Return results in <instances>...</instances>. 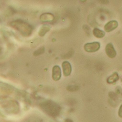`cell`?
<instances>
[{"instance_id":"obj_1","label":"cell","mask_w":122,"mask_h":122,"mask_svg":"<svg viewBox=\"0 0 122 122\" xmlns=\"http://www.w3.org/2000/svg\"><path fill=\"white\" fill-rule=\"evenodd\" d=\"M11 27L18 30L23 36H29L32 32V27L29 23L21 20L13 21L10 24Z\"/></svg>"},{"instance_id":"obj_2","label":"cell","mask_w":122,"mask_h":122,"mask_svg":"<svg viewBox=\"0 0 122 122\" xmlns=\"http://www.w3.org/2000/svg\"><path fill=\"white\" fill-rule=\"evenodd\" d=\"M100 47V44L98 42L87 43L84 45V48L86 52L93 53L98 51Z\"/></svg>"},{"instance_id":"obj_3","label":"cell","mask_w":122,"mask_h":122,"mask_svg":"<svg viewBox=\"0 0 122 122\" xmlns=\"http://www.w3.org/2000/svg\"><path fill=\"white\" fill-rule=\"evenodd\" d=\"M105 51L106 54L109 58H114L116 56V51L113 44L111 43H109L106 45L105 48Z\"/></svg>"},{"instance_id":"obj_4","label":"cell","mask_w":122,"mask_h":122,"mask_svg":"<svg viewBox=\"0 0 122 122\" xmlns=\"http://www.w3.org/2000/svg\"><path fill=\"white\" fill-rule=\"evenodd\" d=\"M61 76V68L58 65L55 66L53 67L52 71V77L55 81H59Z\"/></svg>"},{"instance_id":"obj_5","label":"cell","mask_w":122,"mask_h":122,"mask_svg":"<svg viewBox=\"0 0 122 122\" xmlns=\"http://www.w3.org/2000/svg\"><path fill=\"white\" fill-rule=\"evenodd\" d=\"M63 75L65 76H69L72 71V67L70 63L68 61L63 62L62 64Z\"/></svg>"},{"instance_id":"obj_6","label":"cell","mask_w":122,"mask_h":122,"mask_svg":"<svg viewBox=\"0 0 122 122\" xmlns=\"http://www.w3.org/2000/svg\"><path fill=\"white\" fill-rule=\"evenodd\" d=\"M118 23L116 21H111L107 22L104 26V30L106 32H109L117 27Z\"/></svg>"},{"instance_id":"obj_7","label":"cell","mask_w":122,"mask_h":122,"mask_svg":"<svg viewBox=\"0 0 122 122\" xmlns=\"http://www.w3.org/2000/svg\"><path fill=\"white\" fill-rule=\"evenodd\" d=\"M119 74L117 72H115L107 78V81L110 84H113L116 83L119 80Z\"/></svg>"},{"instance_id":"obj_8","label":"cell","mask_w":122,"mask_h":122,"mask_svg":"<svg viewBox=\"0 0 122 122\" xmlns=\"http://www.w3.org/2000/svg\"><path fill=\"white\" fill-rule=\"evenodd\" d=\"M54 19L53 15L49 13H45L40 15V20L42 21L47 22L53 20Z\"/></svg>"},{"instance_id":"obj_9","label":"cell","mask_w":122,"mask_h":122,"mask_svg":"<svg viewBox=\"0 0 122 122\" xmlns=\"http://www.w3.org/2000/svg\"><path fill=\"white\" fill-rule=\"evenodd\" d=\"M93 33L95 37L98 38H102L105 35V32L97 28L94 29L93 30Z\"/></svg>"},{"instance_id":"obj_10","label":"cell","mask_w":122,"mask_h":122,"mask_svg":"<svg viewBox=\"0 0 122 122\" xmlns=\"http://www.w3.org/2000/svg\"><path fill=\"white\" fill-rule=\"evenodd\" d=\"M50 30V27L48 25H43L40 27V29L39 30V36H44V35L46 34V32L49 31Z\"/></svg>"},{"instance_id":"obj_11","label":"cell","mask_w":122,"mask_h":122,"mask_svg":"<svg viewBox=\"0 0 122 122\" xmlns=\"http://www.w3.org/2000/svg\"><path fill=\"white\" fill-rule=\"evenodd\" d=\"M44 52V47L41 48L40 47V48H39V49H38L37 50V51L34 52L33 53L34 55L36 56L37 55H40L43 53Z\"/></svg>"},{"instance_id":"obj_12","label":"cell","mask_w":122,"mask_h":122,"mask_svg":"<svg viewBox=\"0 0 122 122\" xmlns=\"http://www.w3.org/2000/svg\"><path fill=\"white\" fill-rule=\"evenodd\" d=\"M118 115L119 117L122 118V104L120 108L119 109Z\"/></svg>"},{"instance_id":"obj_13","label":"cell","mask_w":122,"mask_h":122,"mask_svg":"<svg viewBox=\"0 0 122 122\" xmlns=\"http://www.w3.org/2000/svg\"></svg>"}]
</instances>
